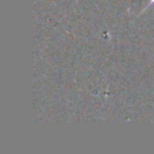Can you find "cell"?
Segmentation results:
<instances>
[{
    "instance_id": "obj_1",
    "label": "cell",
    "mask_w": 154,
    "mask_h": 154,
    "mask_svg": "<svg viewBox=\"0 0 154 154\" xmlns=\"http://www.w3.org/2000/svg\"><path fill=\"white\" fill-rule=\"evenodd\" d=\"M152 5H154V0H150V2H149V3H147V5H146V7H145V8H143V10H142V11H141V14H143V12H145V11H146V10H147V8H149V7H152Z\"/></svg>"
}]
</instances>
